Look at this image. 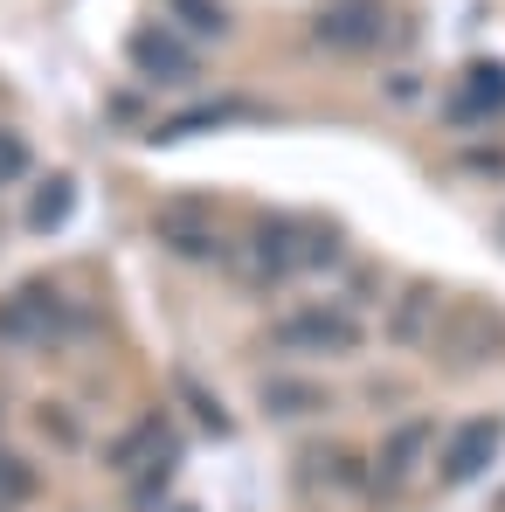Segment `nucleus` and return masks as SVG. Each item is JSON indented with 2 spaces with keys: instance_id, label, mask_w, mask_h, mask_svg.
I'll list each match as a JSON object with an SVG mask.
<instances>
[{
  "instance_id": "nucleus-17",
  "label": "nucleus",
  "mask_w": 505,
  "mask_h": 512,
  "mask_svg": "<svg viewBox=\"0 0 505 512\" xmlns=\"http://www.w3.org/2000/svg\"><path fill=\"white\" fill-rule=\"evenodd\" d=\"M173 14H180L194 35H222V28H229V7H215V0H173Z\"/></svg>"
},
{
  "instance_id": "nucleus-6",
  "label": "nucleus",
  "mask_w": 505,
  "mask_h": 512,
  "mask_svg": "<svg viewBox=\"0 0 505 512\" xmlns=\"http://www.w3.org/2000/svg\"><path fill=\"white\" fill-rule=\"evenodd\" d=\"M277 346H291V353H353L360 346V326L339 305H305V312L277 319Z\"/></svg>"
},
{
  "instance_id": "nucleus-13",
  "label": "nucleus",
  "mask_w": 505,
  "mask_h": 512,
  "mask_svg": "<svg viewBox=\"0 0 505 512\" xmlns=\"http://www.w3.org/2000/svg\"><path fill=\"white\" fill-rule=\"evenodd\" d=\"M236 118H250V104H243V97H215V104H201V111H180L167 125H153V139L167 146V139H194V132H215V125H236Z\"/></svg>"
},
{
  "instance_id": "nucleus-19",
  "label": "nucleus",
  "mask_w": 505,
  "mask_h": 512,
  "mask_svg": "<svg viewBox=\"0 0 505 512\" xmlns=\"http://www.w3.org/2000/svg\"><path fill=\"white\" fill-rule=\"evenodd\" d=\"M14 173H28V146H21L14 132H0V187H7Z\"/></svg>"
},
{
  "instance_id": "nucleus-7",
  "label": "nucleus",
  "mask_w": 505,
  "mask_h": 512,
  "mask_svg": "<svg viewBox=\"0 0 505 512\" xmlns=\"http://www.w3.org/2000/svg\"><path fill=\"white\" fill-rule=\"evenodd\" d=\"M125 56H132V70L153 77V84H194V70H201V56L187 49L180 28H139Z\"/></svg>"
},
{
  "instance_id": "nucleus-11",
  "label": "nucleus",
  "mask_w": 505,
  "mask_h": 512,
  "mask_svg": "<svg viewBox=\"0 0 505 512\" xmlns=\"http://www.w3.org/2000/svg\"><path fill=\"white\" fill-rule=\"evenodd\" d=\"M256 402H263L270 423H298V416H326L333 395H326V388H305V381H291V374H277V381H263Z\"/></svg>"
},
{
  "instance_id": "nucleus-1",
  "label": "nucleus",
  "mask_w": 505,
  "mask_h": 512,
  "mask_svg": "<svg viewBox=\"0 0 505 512\" xmlns=\"http://www.w3.org/2000/svg\"><path fill=\"white\" fill-rule=\"evenodd\" d=\"M346 250V236H339V222L326 215H263L250 229V277L263 284H284V277H305V270H326L339 263Z\"/></svg>"
},
{
  "instance_id": "nucleus-4",
  "label": "nucleus",
  "mask_w": 505,
  "mask_h": 512,
  "mask_svg": "<svg viewBox=\"0 0 505 512\" xmlns=\"http://www.w3.org/2000/svg\"><path fill=\"white\" fill-rule=\"evenodd\" d=\"M70 326V298L56 284H21L0 298V340L7 346H35V340H63Z\"/></svg>"
},
{
  "instance_id": "nucleus-9",
  "label": "nucleus",
  "mask_w": 505,
  "mask_h": 512,
  "mask_svg": "<svg viewBox=\"0 0 505 512\" xmlns=\"http://www.w3.org/2000/svg\"><path fill=\"white\" fill-rule=\"evenodd\" d=\"M450 326V319H443ZM505 353V319L499 312H485V305H471L450 333H443V360H457V367H478V360H492Z\"/></svg>"
},
{
  "instance_id": "nucleus-10",
  "label": "nucleus",
  "mask_w": 505,
  "mask_h": 512,
  "mask_svg": "<svg viewBox=\"0 0 505 512\" xmlns=\"http://www.w3.org/2000/svg\"><path fill=\"white\" fill-rule=\"evenodd\" d=\"M436 429L429 423H402V429H388V443H381V457H374V492H395L409 471H416V457H422V443H429Z\"/></svg>"
},
{
  "instance_id": "nucleus-16",
  "label": "nucleus",
  "mask_w": 505,
  "mask_h": 512,
  "mask_svg": "<svg viewBox=\"0 0 505 512\" xmlns=\"http://www.w3.org/2000/svg\"><path fill=\"white\" fill-rule=\"evenodd\" d=\"M160 236H167V250H180V256H194V263H215V236H208V229H194V222H187V215H173L167 229H160Z\"/></svg>"
},
{
  "instance_id": "nucleus-3",
  "label": "nucleus",
  "mask_w": 505,
  "mask_h": 512,
  "mask_svg": "<svg viewBox=\"0 0 505 512\" xmlns=\"http://www.w3.org/2000/svg\"><path fill=\"white\" fill-rule=\"evenodd\" d=\"M388 35H395L388 0H326L312 14V49H326V56H374Z\"/></svg>"
},
{
  "instance_id": "nucleus-2",
  "label": "nucleus",
  "mask_w": 505,
  "mask_h": 512,
  "mask_svg": "<svg viewBox=\"0 0 505 512\" xmlns=\"http://www.w3.org/2000/svg\"><path fill=\"white\" fill-rule=\"evenodd\" d=\"M173 464H180V429H173L167 416H146L132 436H118V450H111V471L139 485V492H132L139 506L160 499V485L173 478Z\"/></svg>"
},
{
  "instance_id": "nucleus-5",
  "label": "nucleus",
  "mask_w": 505,
  "mask_h": 512,
  "mask_svg": "<svg viewBox=\"0 0 505 512\" xmlns=\"http://www.w3.org/2000/svg\"><path fill=\"white\" fill-rule=\"evenodd\" d=\"M505 450V416H471V423L450 429L443 443V485H471L492 471V457Z\"/></svg>"
},
{
  "instance_id": "nucleus-20",
  "label": "nucleus",
  "mask_w": 505,
  "mask_h": 512,
  "mask_svg": "<svg viewBox=\"0 0 505 512\" xmlns=\"http://www.w3.org/2000/svg\"><path fill=\"white\" fill-rule=\"evenodd\" d=\"M499 243H505V222H499Z\"/></svg>"
},
{
  "instance_id": "nucleus-14",
  "label": "nucleus",
  "mask_w": 505,
  "mask_h": 512,
  "mask_svg": "<svg viewBox=\"0 0 505 512\" xmlns=\"http://www.w3.org/2000/svg\"><path fill=\"white\" fill-rule=\"evenodd\" d=\"M70 208H77V180H70V173H49V180L35 187V201H28V229L49 236V229L70 222Z\"/></svg>"
},
{
  "instance_id": "nucleus-15",
  "label": "nucleus",
  "mask_w": 505,
  "mask_h": 512,
  "mask_svg": "<svg viewBox=\"0 0 505 512\" xmlns=\"http://www.w3.org/2000/svg\"><path fill=\"white\" fill-rule=\"evenodd\" d=\"M173 395H180V402L194 409V423L208 429V436H229V409H222V402H215V395H208V388H201L194 374H180V381H173Z\"/></svg>"
},
{
  "instance_id": "nucleus-18",
  "label": "nucleus",
  "mask_w": 505,
  "mask_h": 512,
  "mask_svg": "<svg viewBox=\"0 0 505 512\" xmlns=\"http://www.w3.org/2000/svg\"><path fill=\"white\" fill-rule=\"evenodd\" d=\"M28 492H35V471H28L21 457H7V450H0V506H21Z\"/></svg>"
},
{
  "instance_id": "nucleus-12",
  "label": "nucleus",
  "mask_w": 505,
  "mask_h": 512,
  "mask_svg": "<svg viewBox=\"0 0 505 512\" xmlns=\"http://www.w3.org/2000/svg\"><path fill=\"white\" fill-rule=\"evenodd\" d=\"M436 312H443V291H436V284H409L402 305H395V319H388V340L395 346H422Z\"/></svg>"
},
{
  "instance_id": "nucleus-8",
  "label": "nucleus",
  "mask_w": 505,
  "mask_h": 512,
  "mask_svg": "<svg viewBox=\"0 0 505 512\" xmlns=\"http://www.w3.org/2000/svg\"><path fill=\"white\" fill-rule=\"evenodd\" d=\"M450 125H492L505 118V63H464V77L450 90Z\"/></svg>"
}]
</instances>
